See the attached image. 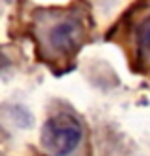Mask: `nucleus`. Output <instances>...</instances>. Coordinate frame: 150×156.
<instances>
[{"label":"nucleus","mask_w":150,"mask_h":156,"mask_svg":"<svg viewBox=\"0 0 150 156\" xmlns=\"http://www.w3.org/2000/svg\"><path fill=\"white\" fill-rule=\"evenodd\" d=\"M84 139L82 122L70 112L51 114L42 124L40 147L48 156H70Z\"/></svg>","instance_id":"obj_1"},{"label":"nucleus","mask_w":150,"mask_h":156,"mask_svg":"<svg viewBox=\"0 0 150 156\" xmlns=\"http://www.w3.org/2000/svg\"><path fill=\"white\" fill-rule=\"evenodd\" d=\"M84 38V23L78 15L61 12L53 19L42 23V40L53 55H68L80 46Z\"/></svg>","instance_id":"obj_2"},{"label":"nucleus","mask_w":150,"mask_h":156,"mask_svg":"<svg viewBox=\"0 0 150 156\" xmlns=\"http://www.w3.org/2000/svg\"><path fill=\"white\" fill-rule=\"evenodd\" d=\"M135 36H137L139 51L146 59H150V13L145 19H141V23L137 25V30H135Z\"/></svg>","instance_id":"obj_3"}]
</instances>
